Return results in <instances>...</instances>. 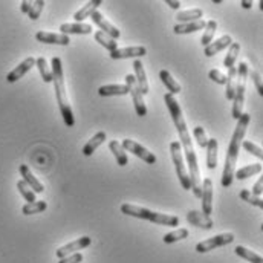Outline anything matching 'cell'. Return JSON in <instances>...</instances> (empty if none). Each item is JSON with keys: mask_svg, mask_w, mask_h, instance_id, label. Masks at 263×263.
I'll return each instance as SVG.
<instances>
[{"mask_svg": "<svg viewBox=\"0 0 263 263\" xmlns=\"http://www.w3.org/2000/svg\"><path fill=\"white\" fill-rule=\"evenodd\" d=\"M170 153H172V159L176 168V176L179 178V182L182 185L184 190H192V181L187 172V165L184 162V156H182V150H181V142L179 141H173L170 144Z\"/></svg>", "mask_w": 263, "mask_h": 263, "instance_id": "8992f818", "label": "cell"}, {"mask_svg": "<svg viewBox=\"0 0 263 263\" xmlns=\"http://www.w3.org/2000/svg\"><path fill=\"white\" fill-rule=\"evenodd\" d=\"M133 70H135V81H136V84H138V89H139V92L142 93V97L144 95H147L148 92H150V87H148V81H147V77H145V70H144V65L141 63V60L139 59H136L135 62H133Z\"/></svg>", "mask_w": 263, "mask_h": 263, "instance_id": "9a60e30c", "label": "cell"}, {"mask_svg": "<svg viewBox=\"0 0 263 263\" xmlns=\"http://www.w3.org/2000/svg\"><path fill=\"white\" fill-rule=\"evenodd\" d=\"M20 175H22V181H25V184L34 192V193H43L45 192V187H43V184L32 175V172L29 170V167L28 165H25V164H22L20 165Z\"/></svg>", "mask_w": 263, "mask_h": 263, "instance_id": "2e32d148", "label": "cell"}, {"mask_svg": "<svg viewBox=\"0 0 263 263\" xmlns=\"http://www.w3.org/2000/svg\"><path fill=\"white\" fill-rule=\"evenodd\" d=\"M253 80H254V84H256V89H257V92H259V95L262 97V95H263L262 77H260V73H259L257 70H254V72H253Z\"/></svg>", "mask_w": 263, "mask_h": 263, "instance_id": "f6af8a7d", "label": "cell"}, {"mask_svg": "<svg viewBox=\"0 0 263 263\" xmlns=\"http://www.w3.org/2000/svg\"><path fill=\"white\" fill-rule=\"evenodd\" d=\"M242 147L248 152V153H251V155H254L256 158H263V152L262 148L259 147V145H256L254 142H251V141H248V139H245V141H242Z\"/></svg>", "mask_w": 263, "mask_h": 263, "instance_id": "ab89813d", "label": "cell"}, {"mask_svg": "<svg viewBox=\"0 0 263 263\" xmlns=\"http://www.w3.org/2000/svg\"><path fill=\"white\" fill-rule=\"evenodd\" d=\"M35 66L39 67V72H40V75H42V80H43L45 83H52V70H51V67L48 66L46 59H45V57L37 59V60H35Z\"/></svg>", "mask_w": 263, "mask_h": 263, "instance_id": "d6a6232c", "label": "cell"}, {"mask_svg": "<svg viewBox=\"0 0 263 263\" xmlns=\"http://www.w3.org/2000/svg\"><path fill=\"white\" fill-rule=\"evenodd\" d=\"M187 220L192 225H195L197 228H202V230H211L214 227L210 216H205L202 211H196V210H192L187 213Z\"/></svg>", "mask_w": 263, "mask_h": 263, "instance_id": "e0dca14e", "label": "cell"}, {"mask_svg": "<svg viewBox=\"0 0 263 263\" xmlns=\"http://www.w3.org/2000/svg\"><path fill=\"white\" fill-rule=\"evenodd\" d=\"M234 242V236L231 233H223V234H217L211 239H206L203 242H199L196 245L197 253H208L214 248H220L225 245H230Z\"/></svg>", "mask_w": 263, "mask_h": 263, "instance_id": "ba28073f", "label": "cell"}, {"mask_svg": "<svg viewBox=\"0 0 263 263\" xmlns=\"http://www.w3.org/2000/svg\"><path fill=\"white\" fill-rule=\"evenodd\" d=\"M109 148H110V152L115 155V159H117V162H118V165H121V167H124V165H127V162H129V159H127V153H126V150L123 148V145H121V142H118V141H110L109 142Z\"/></svg>", "mask_w": 263, "mask_h": 263, "instance_id": "83f0119b", "label": "cell"}, {"mask_svg": "<svg viewBox=\"0 0 263 263\" xmlns=\"http://www.w3.org/2000/svg\"><path fill=\"white\" fill-rule=\"evenodd\" d=\"M202 9L195 8V9H187V11H181L176 14V20L179 23H192V22H197V20H202Z\"/></svg>", "mask_w": 263, "mask_h": 263, "instance_id": "f1b7e54d", "label": "cell"}, {"mask_svg": "<svg viewBox=\"0 0 263 263\" xmlns=\"http://www.w3.org/2000/svg\"><path fill=\"white\" fill-rule=\"evenodd\" d=\"M52 81H54V90H55V98L63 117L66 127H73L75 124V118H73V112L69 103V98L66 95V86H65V75H63V65H62V59L60 57H54L52 59Z\"/></svg>", "mask_w": 263, "mask_h": 263, "instance_id": "3957f363", "label": "cell"}, {"mask_svg": "<svg viewBox=\"0 0 263 263\" xmlns=\"http://www.w3.org/2000/svg\"><path fill=\"white\" fill-rule=\"evenodd\" d=\"M35 39L42 43H48V45H62V46H67L70 43L69 37L65 34H54V32H45L40 31L35 34Z\"/></svg>", "mask_w": 263, "mask_h": 263, "instance_id": "d6986e66", "label": "cell"}, {"mask_svg": "<svg viewBox=\"0 0 263 263\" xmlns=\"http://www.w3.org/2000/svg\"><path fill=\"white\" fill-rule=\"evenodd\" d=\"M208 78H210L211 81H214V83L220 84V86L227 83V77H225L219 69H211V70L208 72Z\"/></svg>", "mask_w": 263, "mask_h": 263, "instance_id": "7bdbcfd3", "label": "cell"}, {"mask_svg": "<svg viewBox=\"0 0 263 263\" xmlns=\"http://www.w3.org/2000/svg\"><path fill=\"white\" fill-rule=\"evenodd\" d=\"M90 20L101 29V32H104V34L109 35L110 39H114V40H118V39H120V35H121L120 29H118L117 26H114L101 12L95 11V12L90 15Z\"/></svg>", "mask_w": 263, "mask_h": 263, "instance_id": "30bf717a", "label": "cell"}, {"mask_svg": "<svg viewBox=\"0 0 263 263\" xmlns=\"http://www.w3.org/2000/svg\"><path fill=\"white\" fill-rule=\"evenodd\" d=\"M90 242H92V240H90V237H87V236L78 237L77 240H73V242H70V243H67V245H63L62 248H59L57 253H55V256H57L59 259H63L66 256L80 253V250H84V248L90 247Z\"/></svg>", "mask_w": 263, "mask_h": 263, "instance_id": "8fae6325", "label": "cell"}, {"mask_svg": "<svg viewBox=\"0 0 263 263\" xmlns=\"http://www.w3.org/2000/svg\"><path fill=\"white\" fill-rule=\"evenodd\" d=\"M231 43H233L231 35H222L220 39L213 40L208 46H205V48H203V54H205L206 57H213V55L219 54L220 51H223L225 48H230Z\"/></svg>", "mask_w": 263, "mask_h": 263, "instance_id": "ac0fdd59", "label": "cell"}, {"mask_svg": "<svg viewBox=\"0 0 263 263\" xmlns=\"http://www.w3.org/2000/svg\"><path fill=\"white\" fill-rule=\"evenodd\" d=\"M35 66V59L34 57H28L26 60H23L20 65L17 66V67H14L8 75H6V81L8 83H15V81H18L22 77H25L32 67Z\"/></svg>", "mask_w": 263, "mask_h": 263, "instance_id": "5bb4252c", "label": "cell"}, {"mask_svg": "<svg viewBox=\"0 0 263 263\" xmlns=\"http://www.w3.org/2000/svg\"><path fill=\"white\" fill-rule=\"evenodd\" d=\"M104 141H106V132H98V133H95V135L90 138V141H87V144L83 147V155H84V156H92L93 152H95Z\"/></svg>", "mask_w": 263, "mask_h": 263, "instance_id": "d4e9b609", "label": "cell"}, {"mask_svg": "<svg viewBox=\"0 0 263 263\" xmlns=\"http://www.w3.org/2000/svg\"><path fill=\"white\" fill-rule=\"evenodd\" d=\"M48 208V203L45 200H35V202H31V203H26L22 211L25 216H31V214H37V213H43L45 210Z\"/></svg>", "mask_w": 263, "mask_h": 263, "instance_id": "836d02e7", "label": "cell"}, {"mask_svg": "<svg viewBox=\"0 0 263 263\" xmlns=\"http://www.w3.org/2000/svg\"><path fill=\"white\" fill-rule=\"evenodd\" d=\"M121 145L126 152H130L135 156L141 158L145 164H156V156L152 152H148L145 147H142L141 144L135 142L133 139H123Z\"/></svg>", "mask_w": 263, "mask_h": 263, "instance_id": "9c48e42d", "label": "cell"}, {"mask_svg": "<svg viewBox=\"0 0 263 263\" xmlns=\"http://www.w3.org/2000/svg\"><path fill=\"white\" fill-rule=\"evenodd\" d=\"M217 139H208L206 144V167L210 170H214L217 167Z\"/></svg>", "mask_w": 263, "mask_h": 263, "instance_id": "484cf974", "label": "cell"}, {"mask_svg": "<svg viewBox=\"0 0 263 263\" xmlns=\"http://www.w3.org/2000/svg\"><path fill=\"white\" fill-rule=\"evenodd\" d=\"M17 189H18L20 195L25 197V200H28V203L37 200V199H35V193L25 184V181H18V182H17Z\"/></svg>", "mask_w": 263, "mask_h": 263, "instance_id": "74e56055", "label": "cell"}, {"mask_svg": "<svg viewBox=\"0 0 263 263\" xmlns=\"http://www.w3.org/2000/svg\"><path fill=\"white\" fill-rule=\"evenodd\" d=\"M203 29H205V32H203V35L200 39V45L205 48V46H208L213 42V37H214L216 29H217V22L216 20H208Z\"/></svg>", "mask_w": 263, "mask_h": 263, "instance_id": "4dcf8cb0", "label": "cell"}, {"mask_svg": "<svg viewBox=\"0 0 263 263\" xmlns=\"http://www.w3.org/2000/svg\"><path fill=\"white\" fill-rule=\"evenodd\" d=\"M147 55V49L144 46H130V48H123L110 52L112 60H123V59H141Z\"/></svg>", "mask_w": 263, "mask_h": 263, "instance_id": "4fadbf2b", "label": "cell"}, {"mask_svg": "<svg viewBox=\"0 0 263 263\" xmlns=\"http://www.w3.org/2000/svg\"><path fill=\"white\" fill-rule=\"evenodd\" d=\"M239 52H240V45L233 42V43L230 45V48H228V54H227V57H225V60H223V66H225L227 69H230V67H233V66H234L236 60H237Z\"/></svg>", "mask_w": 263, "mask_h": 263, "instance_id": "d590c367", "label": "cell"}, {"mask_svg": "<svg viewBox=\"0 0 263 263\" xmlns=\"http://www.w3.org/2000/svg\"><path fill=\"white\" fill-rule=\"evenodd\" d=\"M189 234H190V233H189L187 228H179V230H176V231H172V233L165 234V236L162 237V242L170 245V243H175V242H179V240L187 239Z\"/></svg>", "mask_w": 263, "mask_h": 263, "instance_id": "e575fe53", "label": "cell"}, {"mask_svg": "<svg viewBox=\"0 0 263 263\" xmlns=\"http://www.w3.org/2000/svg\"><path fill=\"white\" fill-rule=\"evenodd\" d=\"M60 34H77V35H86L92 32V25L86 23H63L60 26Z\"/></svg>", "mask_w": 263, "mask_h": 263, "instance_id": "ffe728a7", "label": "cell"}, {"mask_svg": "<svg viewBox=\"0 0 263 263\" xmlns=\"http://www.w3.org/2000/svg\"><path fill=\"white\" fill-rule=\"evenodd\" d=\"M164 101L167 104V109L170 112V117L176 126V130L179 133V142H181V147H184V152H185V159L189 162V176H190V181H192V190L195 193V196L200 197L202 193V182H200V172H199V165H197V156L196 152H195V147H193V142H192V136H190V132L187 127V123H185V118L182 115V109L179 106V103L176 101V98L172 95V93H165L164 95Z\"/></svg>", "mask_w": 263, "mask_h": 263, "instance_id": "6da1fadb", "label": "cell"}, {"mask_svg": "<svg viewBox=\"0 0 263 263\" xmlns=\"http://www.w3.org/2000/svg\"><path fill=\"white\" fill-rule=\"evenodd\" d=\"M43 6H45V2H43V0L32 2V6H31V9H29V12H28L29 18H31V20H37V18L40 17L42 11H43Z\"/></svg>", "mask_w": 263, "mask_h": 263, "instance_id": "60d3db41", "label": "cell"}, {"mask_svg": "<svg viewBox=\"0 0 263 263\" xmlns=\"http://www.w3.org/2000/svg\"><path fill=\"white\" fill-rule=\"evenodd\" d=\"M234 253H236L239 257H242V259H245V260H248V262L263 263V259L259 256V254H256V253H253V251L247 250L245 247H236Z\"/></svg>", "mask_w": 263, "mask_h": 263, "instance_id": "8d00e7d4", "label": "cell"}, {"mask_svg": "<svg viewBox=\"0 0 263 263\" xmlns=\"http://www.w3.org/2000/svg\"><path fill=\"white\" fill-rule=\"evenodd\" d=\"M159 78H161V81L164 83V86L170 90L168 93L178 95V93L181 92V84L172 77V73H170L168 70H161V72H159Z\"/></svg>", "mask_w": 263, "mask_h": 263, "instance_id": "4316f807", "label": "cell"}, {"mask_svg": "<svg viewBox=\"0 0 263 263\" xmlns=\"http://www.w3.org/2000/svg\"><path fill=\"white\" fill-rule=\"evenodd\" d=\"M126 86L129 89V93H130L132 100H133V106H135V110H136V115L139 117H145L147 115V106L144 103V97L142 93L139 92L138 89V84L135 81V77L132 73L126 75Z\"/></svg>", "mask_w": 263, "mask_h": 263, "instance_id": "52a82bcc", "label": "cell"}, {"mask_svg": "<svg viewBox=\"0 0 263 263\" xmlns=\"http://www.w3.org/2000/svg\"><path fill=\"white\" fill-rule=\"evenodd\" d=\"M251 117L250 114H242L240 118L237 120V126L234 129V133L231 136L230 145H228V152H227V158H225V165H223V172H222V187L228 189L233 181H234V173H236V164H237V158H239V150L243 141V136L247 133V129L250 126Z\"/></svg>", "mask_w": 263, "mask_h": 263, "instance_id": "7a4b0ae2", "label": "cell"}, {"mask_svg": "<svg viewBox=\"0 0 263 263\" xmlns=\"http://www.w3.org/2000/svg\"><path fill=\"white\" fill-rule=\"evenodd\" d=\"M100 97H120V95H127L129 89L126 84H107L101 86L98 89Z\"/></svg>", "mask_w": 263, "mask_h": 263, "instance_id": "603a6c76", "label": "cell"}, {"mask_svg": "<svg viewBox=\"0 0 263 263\" xmlns=\"http://www.w3.org/2000/svg\"><path fill=\"white\" fill-rule=\"evenodd\" d=\"M202 213L205 216H211L213 213V181L210 178H205L202 181Z\"/></svg>", "mask_w": 263, "mask_h": 263, "instance_id": "7c38bea8", "label": "cell"}, {"mask_svg": "<svg viewBox=\"0 0 263 263\" xmlns=\"http://www.w3.org/2000/svg\"><path fill=\"white\" fill-rule=\"evenodd\" d=\"M193 135H195V138H196L197 145H199L200 148H206V144H208V138H206V135H205V130H203V127H200V126H196V127H195V130H193Z\"/></svg>", "mask_w": 263, "mask_h": 263, "instance_id": "b9f144b4", "label": "cell"}, {"mask_svg": "<svg viewBox=\"0 0 263 263\" xmlns=\"http://www.w3.org/2000/svg\"><path fill=\"white\" fill-rule=\"evenodd\" d=\"M121 213L126 216H132L136 219H144L158 225H164V227H176L179 225V217L178 216H170V214H164V213H156L152 211L148 208L144 206H138V205H132V203H123L121 205Z\"/></svg>", "mask_w": 263, "mask_h": 263, "instance_id": "277c9868", "label": "cell"}, {"mask_svg": "<svg viewBox=\"0 0 263 263\" xmlns=\"http://www.w3.org/2000/svg\"><path fill=\"white\" fill-rule=\"evenodd\" d=\"M250 69L245 62L239 63L237 66V84H236V92L233 98V118L239 120L240 115L243 114V103H245V90H247V78H248Z\"/></svg>", "mask_w": 263, "mask_h": 263, "instance_id": "5b68a950", "label": "cell"}, {"mask_svg": "<svg viewBox=\"0 0 263 263\" xmlns=\"http://www.w3.org/2000/svg\"><path fill=\"white\" fill-rule=\"evenodd\" d=\"M227 77V83H225V86H227V93H225V97H227V100L228 101H233V98H234V92H236V84H237V66H233V67H230L228 69V73L225 75Z\"/></svg>", "mask_w": 263, "mask_h": 263, "instance_id": "cb8c5ba5", "label": "cell"}, {"mask_svg": "<svg viewBox=\"0 0 263 263\" xmlns=\"http://www.w3.org/2000/svg\"><path fill=\"white\" fill-rule=\"evenodd\" d=\"M83 262V254L81 253H75V254H70V256H66L63 259H60L59 263H80Z\"/></svg>", "mask_w": 263, "mask_h": 263, "instance_id": "ee69618b", "label": "cell"}, {"mask_svg": "<svg viewBox=\"0 0 263 263\" xmlns=\"http://www.w3.org/2000/svg\"><path fill=\"white\" fill-rule=\"evenodd\" d=\"M262 172V164H250V165H245L242 168H239L236 173H234V178H237L239 181H243L247 178H251V176H256Z\"/></svg>", "mask_w": 263, "mask_h": 263, "instance_id": "f546056e", "label": "cell"}, {"mask_svg": "<svg viewBox=\"0 0 263 263\" xmlns=\"http://www.w3.org/2000/svg\"><path fill=\"white\" fill-rule=\"evenodd\" d=\"M262 192H263V178L260 176V178H259V181L254 184V187H253L251 193H253L256 197H260L262 196Z\"/></svg>", "mask_w": 263, "mask_h": 263, "instance_id": "bcb514c9", "label": "cell"}, {"mask_svg": "<svg viewBox=\"0 0 263 263\" xmlns=\"http://www.w3.org/2000/svg\"><path fill=\"white\" fill-rule=\"evenodd\" d=\"M31 6H32V2L23 0V2H22V6H20V9H22V12H23V14H28V12H29V9H31Z\"/></svg>", "mask_w": 263, "mask_h": 263, "instance_id": "7dc6e473", "label": "cell"}, {"mask_svg": "<svg viewBox=\"0 0 263 263\" xmlns=\"http://www.w3.org/2000/svg\"><path fill=\"white\" fill-rule=\"evenodd\" d=\"M167 5L172 8V9H179L181 6V2H173V0H167Z\"/></svg>", "mask_w": 263, "mask_h": 263, "instance_id": "c3c4849f", "label": "cell"}, {"mask_svg": "<svg viewBox=\"0 0 263 263\" xmlns=\"http://www.w3.org/2000/svg\"><path fill=\"white\" fill-rule=\"evenodd\" d=\"M242 6H243L245 9H251V6H253V2H251V0H250V2H248V0H243V2H242Z\"/></svg>", "mask_w": 263, "mask_h": 263, "instance_id": "681fc988", "label": "cell"}, {"mask_svg": "<svg viewBox=\"0 0 263 263\" xmlns=\"http://www.w3.org/2000/svg\"><path fill=\"white\" fill-rule=\"evenodd\" d=\"M101 3H103V0H90V2H87L81 9H78V11L73 14L75 22H77V23H81L83 20L89 18V17L97 11V8H98Z\"/></svg>", "mask_w": 263, "mask_h": 263, "instance_id": "44dd1931", "label": "cell"}, {"mask_svg": "<svg viewBox=\"0 0 263 263\" xmlns=\"http://www.w3.org/2000/svg\"><path fill=\"white\" fill-rule=\"evenodd\" d=\"M205 25H206L205 20H197V22H192V23H176L173 26V31H175V34H179V35L193 34V32H197V31L203 29Z\"/></svg>", "mask_w": 263, "mask_h": 263, "instance_id": "7402d4cb", "label": "cell"}, {"mask_svg": "<svg viewBox=\"0 0 263 263\" xmlns=\"http://www.w3.org/2000/svg\"><path fill=\"white\" fill-rule=\"evenodd\" d=\"M95 40H97L103 48H106V49H107V51H110V52H114V51H117V49H118V43H117V40L110 39L109 35H106V34H104V32H101V31L95 32Z\"/></svg>", "mask_w": 263, "mask_h": 263, "instance_id": "1f68e13d", "label": "cell"}, {"mask_svg": "<svg viewBox=\"0 0 263 263\" xmlns=\"http://www.w3.org/2000/svg\"><path fill=\"white\" fill-rule=\"evenodd\" d=\"M240 199L242 200H245V202H248V203H251V205H254V206H259V208H263V200L260 197H256L250 190H242L240 192Z\"/></svg>", "mask_w": 263, "mask_h": 263, "instance_id": "f35d334b", "label": "cell"}]
</instances>
